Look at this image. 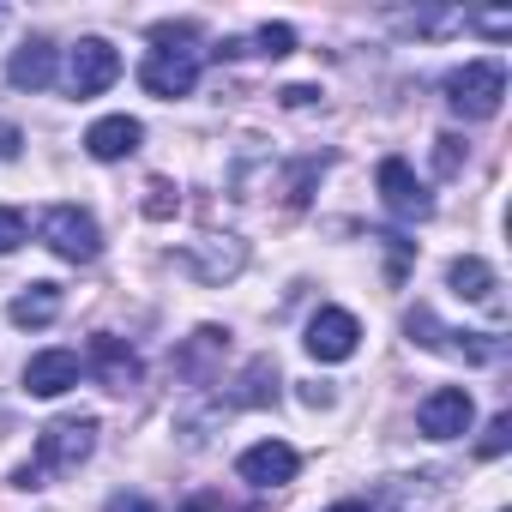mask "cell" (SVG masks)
I'll return each mask as SVG.
<instances>
[{
  "label": "cell",
  "instance_id": "28",
  "mask_svg": "<svg viewBox=\"0 0 512 512\" xmlns=\"http://www.w3.org/2000/svg\"><path fill=\"white\" fill-rule=\"evenodd\" d=\"M109 512H157V506H151V500H139V494H115V500H109Z\"/></svg>",
  "mask_w": 512,
  "mask_h": 512
},
{
  "label": "cell",
  "instance_id": "1",
  "mask_svg": "<svg viewBox=\"0 0 512 512\" xmlns=\"http://www.w3.org/2000/svg\"><path fill=\"white\" fill-rule=\"evenodd\" d=\"M193 25H157L151 31V55H145V67H139V85L151 91V97H187L193 85H199V49H193Z\"/></svg>",
  "mask_w": 512,
  "mask_h": 512
},
{
  "label": "cell",
  "instance_id": "20",
  "mask_svg": "<svg viewBox=\"0 0 512 512\" xmlns=\"http://www.w3.org/2000/svg\"><path fill=\"white\" fill-rule=\"evenodd\" d=\"M175 211H181V193H175V181L151 175V181H145V217H151V223H169Z\"/></svg>",
  "mask_w": 512,
  "mask_h": 512
},
{
  "label": "cell",
  "instance_id": "21",
  "mask_svg": "<svg viewBox=\"0 0 512 512\" xmlns=\"http://www.w3.org/2000/svg\"><path fill=\"white\" fill-rule=\"evenodd\" d=\"M290 49H296V31H290V25H260V37H253L247 55H272V61H284Z\"/></svg>",
  "mask_w": 512,
  "mask_h": 512
},
{
  "label": "cell",
  "instance_id": "26",
  "mask_svg": "<svg viewBox=\"0 0 512 512\" xmlns=\"http://www.w3.org/2000/svg\"><path fill=\"white\" fill-rule=\"evenodd\" d=\"M470 25H476V31H488V37H506V31H512V19H506V13H476Z\"/></svg>",
  "mask_w": 512,
  "mask_h": 512
},
{
  "label": "cell",
  "instance_id": "12",
  "mask_svg": "<svg viewBox=\"0 0 512 512\" xmlns=\"http://www.w3.org/2000/svg\"><path fill=\"white\" fill-rule=\"evenodd\" d=\"M91 374H97V386H109V392H133V386H139V356H133L121 338L97 332V338H91Z\"/></svg>",
  "mask_w": 512,
  "mask_h": 512
},
{
  "label": "cell",
  "instance_id": "2",
  "mask_svg": "<svg viewBox=\"0 0 512 512\" xmlns=\"http://www.w3.org/2000/svg\"><path fill=\"white\" fill-rule=\"evenodd\" d=\"M91 452H97V416H55V422L37 434V458L13 476V488H43V476L79 470Z\"/></svg>",
  "mask_w": 512,
  "mask_h": 512
},
{
  "label": "cell",
  "instance_id": "29",
  "mask_svg": "<svg viewBox=\"0 0 512 512\" xmlns=\"http://www.w3.org/2000/svg\"><path fill=\"white\" fill-rule=\"evenodd\" d=\"M19 145H25L19 127H0V157H19Z\"/></svg>",
  "mask_w": 512,
  "mask_h": 512
},
{
  "label": "cell",
  "instance_id": "7",
  "mask_svg": "<svg viewBox=\"0 0 512 512\" xmlns=\"http://www.w3.org/2000/svg\"><path fill=\"white\" fill-rule=\"evenodd\" d=\"M470 416H476V404H470L464 386H440V392H428V398L416 404V428H422L428 440H458V434H470Z\"/></svg>",
  "mask_w": 512,
  "mask_h": 512
},
{
  "label": "cell",
  "instance_id": "6",
  "mask_svg": "<svg viewBox=\"0 0 512 512\" xmlns=\"http://www.w3.org/2000/svg\"><path fill=\"white\" fill-rule=\"evenodd\" d=\"M115 79H121V55L103 37H79V49L67 61V91L73 97H103Z\"/></svg>",
  "mask_w": 512,
  "mask_h": 512
},
{
  "label": "cell",
  "instance_id": "16",
  "mask_svg": "<svg viewBox=\"0 0 512 512\" xmlns=\"http://www.w3.org/2000/svg\"><path fill=\"white\" fill-rule=\"evenodd\" d=\"M7 79H13L19 91H49V85H55V43H49V37H31L25 49H13Z\"/></svg>",
  "mask_w": 512,
  "mask_h": 512
},
{
  "label": "cell",
  "instance_id": "24",
  "mask_svg": "<svg viewBox=\"0 0 512 512\" xmlns=\"http://www.w3.org/2000/svg\"><path fill=\"white\" fill-rule=\"evenodd\" d=\"M506 440H512V416L500 410V416L482 428V440H476V458H500V452H506Z\"/></svg>",
  "mask_w": 512,
  "mask_h": 512
},
{
  "label": "cell",
  "instance_id": "25",
  "mask_svg": "<svg viewBox=\"0 0 512 512\" xmlns=\"http://www.w3.org/2000/svg\"><path fill=\"white\" fill-rule=\"evenodd\" d=\"M25 241V217L19 211H7V205H0V253H13Z\"/></svg>",
  "mask_w": 512,
  "mask_h": 512
},
{
  "label": "cell",
  "instance_id": "4",
  "mask_svg": "<svg viewBox=\"0 0 512 512\" xmlns=\"http://www.w3.org/2000/svg\"><path fill=\"white\" fill-rule=\"evenodd\" d=\"M37 229H43V241L61 253V260H73V266H91L97 253H103V229H97V217L79 211V205H49Z\"/></svg>",
  "mask_w": 512,
  "mask_h": 512
},
{
  "label": "cell",
  "instance_id": "13",
  "mask_svg": "<svg viewBox=\"0 0 512 512\" xmlns=\"http://www.w3.org/2000/svg\"><path fill=\"white\" fill-rule=\"evenodd\" d=\"M79 356L73 350H43V356H31L25 362V392L31 398H61L67 386H79Z\"/></svg>",
  "mask_w": 512,
  "mask_h": 512
},
{
  "label": "cell",
  "instance_id": "30",
  "mask_svg": "<svg viewBox=\"0 0 512 512\" xmlns=\"http://www.w3.org/2000/svg\"><path fill=\"white\" fill-rule=\"evenodd\" d=\"M302 404H314V410L332 404V386H302Z\"/></svg>",
  "mask_w": 512,
  "mask_h": 512
},
{
  "label": "cell",
  "instance_id": "3",
  "mask_svg": "<svg viewBox=\"0 0 512 512\" xmlns=\"http://www.w3.org/2000/svg\"><path fill=\"white\" fill-rule=\"evenodd\" d=\"M440 91H446V103H452L464 121H488V115H500V97H506V67H500V61H470V67H452Z\"/></svg>",
  "mask_w": 512,
  "mask_h": 512
},
{
  "label": "cell",
  "instance_id": "19",
  "mask_svg": "<svg viewBox=\"0 0 512 512\" xmlns=\"http://www.w3.org/2000/svg\"><path fill=\"white\" fill-rule=\"evenodd\" d=\"M229 350V332H217V326H199L193 332V344L175 356V374H187V380H205V362L211 356H223Z\"/></svg>",
  "mask_w": 512,
  "mask_h": 512
},
{
  "label": "cell",
  "instance_id": "10",
  "mask_svg": "<svg viewBox=\"0 0 512 512\" xmlns=\"http://www.w3.org/2000/svg\"><path fill=\"white\" fill-rule=\"evenodd\" d=\"M235 470H241V482H253V488H284V482H296L302 458H296V446H284V440H260V446H247V452L235 458Z\"/></svg>",
  "mask_w": 512,
  "mask_h": 512
},
{
  "label": "cell",
  "instance_id": "23",
  "mask_svg": "<svg viewBox=\"0 0 512 512\" xmlns=\"http://www.w3.org/2000/svg\"><path fill=\"white\" fill-rule=\"evenodd\" d=\"M326 169V157H308V163H296L290 169V187H284V199L290 205H308V187H314V175Z\"/></svg>",
  "mask_w": 512,
  "mask_h": 512
},
{
  "label": "cell",
  "instance_id": "11",
  "mask_svg": "<svg viewBox=\"0 0 512 512\" xmlns=\"http://www.w3.org/2000/svg\"><path fill=\"white\" fill-rule=\"evenodd\" d=\"M380 199H386L398 217H416V223H422V217H434V199H428V187L410 175V163H404V157H386V163H380Z\"/></svg>",
  "mask_w": 512,
  "mask_h": 512
},
{
  "label": "cell",
  "instance_id": "22",
  "mask_svg": "<svg viewBox=\"0 0 512 512\" xmlns=\"http://www.w3.org/2000/svg\"><path fill=\"white\" fill-rule=\"evenodd\" d=\"M464 157H470V145H464L458 133H440V139H434V169H440V175H458Z\"/></svg>",
  "mask_w": 512,
  "mask_h": 512
},
{
  "label": "cell",
  "instance_id": "5",
  "mask_svg": "<svg viewBox=\"0 0 512 512\" xmlns=\"http://www.w3.org/2000/svg\"><path fill=\"white\" fill-rule=\"evenodd\" d=\"M404 326H410V338H416L422 350H434V356H464V362H500V350H506V344H500L494 332H446V326H440V320H434L428 308H410V320H404Z\"/></svg>",
  "mask_w": 512,
  "mask_h": 512
},
{
  "label": "cell",
  "instance_id": "8",
  "mask_svg": "<svg viewBox=\"0 0 512 512\" xmlns=\"http://www.w3.org/2000/svg\"><path fill=\"white\" fill-rule=\"evenodd\" d=\"M181 266H187L199 284H229V278L247 266V241H235V235H205V241H193V247L181 253Z\"/></svg>",
  "mask_w": 512,
  "mask_h": 512
},
{
  "label": "cell",
  "instance_id": "27",
  "mask_svg": "<svg viewBox=\"0 0 512 512\" xmlns=\"http://www.w3.org/2000/svg\"><path fill=\"white\" fill-rule=\"evenodd\" d=\"M278 97H284L290 109H308V103H320V91H314V85H290V91H278Z\"/></svg>",
  "mask_w": 512,
  "mask_h": 512
},
{
  "label": "cell",
  "instance_id": "18",
  "mask_svg": "<svg viewBox=\"0 0 512 512\" xmlns=\"http://www.w3.org/2000/svg\"><path fill=\"white\" fill-rule=\"evenodd\" d=\"M446 284H452V296H464V302H482V308H500V284H494V266L488 260H476V253H464V260H452L446 266Z\"/></svg>",
  "mask_w": 512,
  "mask_h": 512
},
{
  "label": "cell",
  "instance_id": "17",
  "mask_svg": "<svg viewBox=\"0 0 512 512\" xmlns=\"http://www.w3.org/2000/svg\"><path fill=\"white\" fill-rule=\"evenodd\" d=\"M7 320H13V326H25V332L55 326V320H61V284H25V290L13 296Z\"/></svg>",
  "mask_w": 512,
  "mask_h": 512
},
{
  "label": "cell",
  "instance_id": "9",
  "mask_svg": "<svg viewBox=\"0 0 512 512\" xmlns=\"http://www.w3.org/2000/svg\"><path fill=\"white\" fill-rule=\"evenodd\" d=\"M356 344H362L356 314H344V308H320V314L308 320V356H314V362H350Z\"/></svg>",
  "mask_w": 512,
  "mask_h": 512
},
{
  "label": "cell",
  "instance_id": "15",
  "mask_svg": "<svg viewBox=\"0 0 512 512\" xmlns=\"http://www.w3.org/2000/svg\"><path fill=\"white\" fill-rule=\"evenodd\" d=\"M260 404H278V362L272 356H253L235 380V392L223 398V410H260Z\"/></svg>",
  "mask_w": 512,
  "mask_h": 512
},
{
  "label": "cell",
  "instance_id": "14",
  "mask_svg": "<svg viewBox=\"0 0 512 512\" xmlns=\"http://www.w3.org/2000/svg\"><path fill=\"white\" fill-rule=\"evenodd\" d=\"M139 139H145V127H139L133 115H103V121L85 133V151H91L97 163H121V157L139 151Z\"/></svg>",
  "mask_w": 512,
  "mask_h": 512
},
{
  "label": "cell",
  "instance_id": "31",
  "mask_svg": "<svg viewBox=\"0 0 512 512\" xmlns=\"http://www.w3.org/2000/svg\"><path fill=\"white\" fill-rule=\"evenodd\" d=\"M332 512H368V506H356V500H344V506H332Z\"/></svg>",
  "mask_w": 512,
  "mask_h": 512
}]
</instances>
